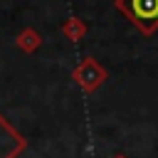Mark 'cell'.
Returning <instances> with one entry per match:
<instances>
[{
    "mask_svg": "<svg viewBox=\"0 0 158 158\" xmlns=\"http://www.w3.org/2000/svg\"><path fill=\"white\" fill-rule=\"evenodd\" d=\"M27 148V138L0 114V158H20Z\"/></svg>",
    "mask_w": 158,
    "mask_h": 158,
    "instance_id": "3957f363",
    "label": "cell"
},
{
    "mask_svg": "<svg viewBox=\"0 0 158 158\" xmlns=\"http://www.w3.org/2000/svg\"><path fill=\"white\" fill-rule=\"evenodd\" d=\"M72 79H74L86 94H91V91H96V89L106 81V69H104L94 57H84V59L74 67Z\"/></svg>",
    "mask_w": 158,
    "mask_h": 158,
    "instance_id": "7a4b0ae2",
    "label": "cell"
},
{
    "mask_svg": "<svg viewBox=\"0 0 158 158\" xmlns=\"http://www.w3.org/2000/svg\"><path fill=\"white\" fill-rule=\"evenodd\" d=\"M114 158H128V156H123V153H116V156H114Z\"/></svg>",
    "mask_w": 158,
    "mask_h": 158,
    "instance_id": "8992f818",
    "label": "cell"
},
{
    "mask_svg": "<svg viewBox=\"0 0 158 158\" xmlns=\"http://www.w3.org/2000/svg\"><path fill=\"white\" fill-rule=\"evenodd\" d=\"M15 44H17L20 52L32 54V52H37V49L42 47V35H40L35 27H25V30H20V35L15 37Z\"/></svg>",
    "mask_w": 158,
    "mask_h": 158,
    "instance_id": "277c9868",
    "label": "cell"
},
{
    "mask_svg": "<svg viewBox=\"0 0 158 158\" xmlns=\"http://www.w3.org/2000/svg\"><path fill=\"white\" fill-rule=\"evenodd\" d=\"M62 35H64L67 40H72V42H79V40L86 35V25H84V20H79V17H69V20L62 25Z\"/></svg>",
    "mask_w": 158,
    "mask_h": 158,
    "instance_id": "5b68a950",
    "label": "cell"
},
{
    "mask_svg": "<svg viewBox=\"0 0 158 158\" xmlns=\"http://www.w3.org/2000/svg\"><path fill=\"white\" fill-rule=\"evenodd\" d=\"M116 10L143 35L158 30V0H114Z\"/></svg>",
    "mask_w": 158,
    "mask_h": 158,
    "instance_id": "6da1fadb",
    "label": "cell"
}]
</instances>
